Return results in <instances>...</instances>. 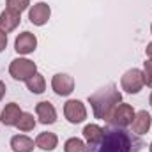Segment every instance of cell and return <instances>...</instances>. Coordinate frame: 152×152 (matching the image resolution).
<instances>
[{
    "instance_id": "7c38bea8",
    "label": "cell",
    "mask_w": 152,
    "mask_h": 152,
    "mask_svg": "<svg viewBox=\"0 0 152 152\" xmlns=\"http://www.w3.org/2000/svg\"><path fill=\"white\" fill-rule=\"evenodd\" d=\"M21 113H23V112L20 110V104L9 103V104H5V108L2 110L0 120H2L5 126H16L18 120H20V117H21Z\"/></svg>"
},
{
    "instance_id": "ac0fdd59",
    "label": "cell",
    "mask_w": 152,
    "mask_h": 152,
    "mask_svg": "<svg viewBox=\"0 0 152 152\" xmlns=\"http://www.w3.org/2000/svg\"><path fill=\"white\" fill-rule=\"evenodd\" d=\"M16 127H18L20 131H23V133L32 131V129L36 127V118H34V115L32 113H21L18 124H16Z\"/></svg>"
},
{
    "instance_id": "5bb4252c",
    "label": "cell",
    "mask_w": 152,
    "mask_h": 152,
    "mask_svg": "<svg viewBox=\"0 0 152 152\" xmlns=\"http://www.w3.org/2000/svg\"><path fill=\"white\" fill-rule=\"evenodd\" d=\"M11 147L14 152H32L34 151V140H30L25 134H16L11 138Z\"/></svg>"
},
{
    "instance_id": "cb8c5ba5",
    "label": "cell",
    "mask_w": 152,
    "mask_h": 152,
    "mask_svg": "<svg viewBox=\"0 0 152 152\" xmlns=\"http://www.w3.org/2000/svg\"><path fill=\"white\" fill-rule=\"evenodd\" d=\"M145 51H147V55H149V58H152V41L149 42V44H147V50H145Z\"/></svg>"
},
{
    "instance_id": "277c9868",
    "label": "cell",
    "mask_w": 152,
    "mask_h": 152,
    "mask_svg": "<svg viewBox=\"0 0 152 152\" xmlns=\"http://www.w3.org/2000/svg\"><path fill=\"white\" fill-rule=\"evenodd\" d=\"M120 85H122V90H126L127 94H138L142 90V87L145 85L143 71H140V69L126 71L124 76H122V80H120Z\"/></svg>"
},
{
    "instance_id": "ba28073f",
    "label": "cell",
    "mask_w": 152,
    "mask_h": 152,
    "mask_svg": "<svg viewBox=\"0 0 152 152\" xmlns=\"http://www.w3.org/2000/svg\"><path fill=\"white\" fill-rule=\"evenodd\" d=\"M51 88L55 90L57 96H69L75 90V80H73V76L58 73L51 80Z\"/></svg>"
},
{
    "instance_id": "4fadbf2b",
    "label": "cell",
    "mask_w": 152,
    "mask_h": 152,
    "mask_svg": "<svg viewBox=\"0 0 152 152\" xmlns=\"http://www.w3.org/2000/svg\"><path fill=\"white\" fill-rule=\"evenodd\" d=\"M152 126V117L145 110H142V112H138V113L134 115V118H133V131L136 133V134H145V133H149V129H151Z\"/></svg>"
},
{
    "instance_id": "e0dca14e",
    "label": "cell",
    "mask_w": 152,
    "mask_h": 152,
    "mask_svg": "<svg viewBox=\"0 0 152 152\" xmlns=\"http://www.w3.org/2000/svg\"><path fill=\"white\" fill-rule=\"evenodd\" d=\"M25 83H27V88L32 94H42L46 90V80H44V76L39 75V73H36L34 76H30Z\"/></svg>"
},
{
    "instance_id": "30bf717a",
    "label": "cell",
    "mask_w": 152,
    "mask_h": 152,
    "mask_svg": "<svg viewBox=\"0 0 152 152\" xmlns=\"http://www.w3.org/2000/svg\"><path fill=\"white\" fill-rule=\"evenodd\" d=\"M20 21H21V14L5 9V11L0 14V32H4V34L12 32V30L20 25Z\"/></svg>"
},
{
    "instance_id": "d6986e66",
    "label": "cell",
    "mask_w": 152,
    "mask_h": 152,
    "mask_svg": "<svg viewBox=\"0 0 152 152\" xmlns=\"http://www.w3.org/2000/svg\"><path fill=\"white\" fill-rule=\"evenodd\" d=\"M64 152H87V145L80 138H69L64 143Z\"/></svg>"
},
{
    "instance_id": "ffe728a7",
    "label": "cell",
    "mask_w": 152,
    "mask_h": 152,
    "mask_svg": "<svg viewBox=\"0 0 152 152\" xmlns=\"http://www.w3.org/2000/svg\"><path fill=\"white\" fill-rule=\"evenodd\" d=\"M5 5H7L9 11L21 14V12L30 5V0H5Z\"/></svg>"
},
{
    "instance_id": "2e32d148",
    "label": "cell",
    "mask_w": 152,
    "mask_h": 152,
    "mask_svg": "<svg viewBox=\"0 0 152 152\" xmlns=\"http://www.w3.org/2000/svg\"><path fill=\"white\" fill-rule=\"evenodd\" d=\"M103 134H104V129L99 127V126H96V124H88V126H85V129H83V136H85V140H87L88 145L97 143V142L103 138Z\"/></svg>"
},
{
    "instance_id": "3957f363",
    "label": "cell",
    "mask_w": 152,
    "mask_h": 152,
    "mask_svg": "<svg viewBox=\"0 0 152 152\" xmlns=\"http://www.w3.org/2000/svg\"><path fill=\"white\" fill-rule=\"evenodd\" d=\"M36 73H37V66H36V62H32L28 58H14L9 66V75L20 81H27Z\"/></svg>"
},
{
    "instance_id": "44dd1931",
    "label": "cell",
    "mask_w": 152,
    "mask_h": 152,
    "mask_svg": "<svg viewBox=\"0 0 152 152\" xmlns=\"http://www.w3.org/2000/svg\"><path fill=\"white\" fill-rule=\"evenodd\" d=\"M143 80L149 87H152V58L143 62Z\"/></svg>"
},
{
    "instance_id": "7a4b0ae2",
    "label": "cell",
    "mask_w": 152,
    "mask_h": 152,
    "mask_svg": "<svg viewBox=\"0 0 152 152\" xmlns=\"http://www.w3.org/2000/svg\"><path fill=\"white\" fill-rule=\"evenodd\" d=\"M88 103L92 106V112L96 115V118L110 122L113 110L122 103V94L117 90L113 83H110V85L96 90L92 96H88Z\"/></svg>"
},
{
    "instance_id": "9c48e42d",
    "label": "cell",
    "mask_w": 152,
    "mask_h": 152,
    "mask_svg": "<svg viewBox=\"0 0 152 152\" xmlns=\"http://www.w3.org/2000/svg\"><path fill=\"white\" fill-rule=\"evenodd\" d=\"M37 48V37L32 32H23L14 41V50L21 55H28Z\"/></svg>"
},
{
    "instance_id": "d4e9b609",
    "label": "cell",
    "mask_w": 152,
    "mask_h": 152,
    "mask_svg": "<svg viewBox=\"0 0 152 152\" xmlns=\"http://www.w3.org/2000/svg\"><path fill=\"white\" fill-rule=\"evenodd\" d=\"M149 101H151V106H152V94H151V99H149Z\"/></svg>"
},
{
    "instance_id": "8fae6325",
    "label": "cell",
    "mask_w": 152,
    "mask_h": 152,
    "mask_svg": "<svg viewBox=\"0 0 152 152\" xmlns=\"http://www.w3.org/2000/svg\"><path fill=\"white\" fill-rule=\"evenodd\" d=\"M36 112H37V118H39L41 124H53L57 120L55 106L50 101H41V103H37Z\"/></svg>"
},
{
    "instance_id": "6da1fadb",
    "label": "cell",
    "mask_w": 152,
    "mask_h": 152,
    "mask_svg": "<svg viewBox=\"0 0 152 152\" xmlns=\"http://www.w3.org/2000/svg\"><path fill=\"white\" fill-rule=\"evenodd\" d=\"M142 149L143 142L134 133L126 127L108 126L104 127L103 138L97 143L88 145L87 152H142Z\"/></svg>"
},
{
    "instance_id": "7402d4cb",
    "label": "cell",
    "mask_w": 152,
    "mask_h": 152,
    "mask_svg": "<svg viewBox=\"0 0 152 152\" xmlns=\"http://www.w3.org/2000/svg\"><path fill=\"white\" fill-rule=\"evenodd\" d=\"M5 46H7V34L0 32V51H4Z\"/></svg>"
},
{
    "instance_id": "5b68a950",
    "label": "cell",
    "mask_w": 152,
    "mask_h": 152,
    "mask_svg": "<svg viewBox=\"0 0 152 152\" xmlns=\"http://www.w3.org/2000/svg\"><path fill=\"white\" fill-rule=\"evenodd\" d=\"M64 115L71 124H80L87 118V108L81 101L78 99H69L64 104Z\"/></svg>"
},
{
    "instance_id": "603a6c76",
    "label": "cell",
    "mask_w": 152,
    "mask_h": 152,
    "mask_svg": "<svg viewBox=\"0 0 152 152\" xmlns=\"http://www.w3.org/2000/svg\"><path fill=\"white\" fill-rule=\"evenodd\" d=\"M5 90H7V88H5V83L0 80V101H2V99H4V96H5Z\"/></svg>"
},
{
    "instance_id": "9a60e30c",
    "label": "cell",
    "mask_w": 152,
    "mask_h": 152,
    "mask_svg": "<svg viewBox=\"0 0 152 152\" xmlns=\"http://www.w3.org/2000/svg\"><path fill=\"white\" fill-rule=\"evenodd\" d=\"M58 143V138L55 133H39L36 138V145L41 151H53Z\"/></svg>"
},
{
    "instance_id": "52a82bcc",
    "label": "cell",
    "mask_w": 152,
    "mask_h": 152,
    "mask_svg": "<svg viewBox=\"0 0 152 152\" xmlns=\"http://www.w3.org/2000/svg\"><path fill=\"white\" fill-rule=\"evenodd\" d=\"M50 16H51V9H50V5H48L46 2L34 4V5L30 7V11H28V20H30V23H34V25H37V27H42L44 23H48Z\"/></svg>"
},
{
    "instance_id": "4316f807",
    "label": "cell",
    "mask_w": 152,
    "mask_h": 152,
    "mask_svg": "<svg viewBox=\"0 0 152 152\" xmlns=\"http://www.w3.org/2000/svg\"><path fill=\"white\" fill-rule=\"evenodd\" d=\"M151 32H152V27H151Z\"/></svg>"
},
{
    "instance_id": "484cf974",
    "label": "cell",
    "mask_w": 152,
    "mask_h": 152,
    "mask_svg": "<svg viewBox=\"0 0 152 152\" xmlns=\"http://www.w3.org/2000/svg\"><path fill=\"white\" fill-rule=\"evenodd\" d=\"M151 152H152V143H151Z\"/></svg>"
},
{
    "instance_id": "8992f818",
    "label": "cell",
    "mask_w": 152,
    "mask_h": 152,
    "mask_svg": "<svg viewBox=\"0 0 152 152\" xmlns=\"http://www.w3.org/2000/svg\"><path fill=\"white\" fill-rule=\"evenodd\" d=\"M134 110L131 104H118L117 108L113 110V115L110 118L112 126H118V127H126L129 124H133V118H134Z\"/></svg>"
}]
</instances>
